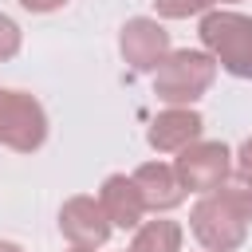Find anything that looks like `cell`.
<instances>
[{
  "label": "cell",
  "instance_id": "obj_5",
  "mask_svg": "<svg viewBox=\"0 0 252 252\" xmlns=\"http://www.w3.org/2000/svg\"><path fill=\"white\" fill-rule=\"evenodd\" d=\"M228 169H232V161H228L224 142H201V138L193 146H185L177 154V161H173V173H177L185 193L189 189L193 193H217L224 185Z\"/></svg>",
  "mask_w": 252,
  "mask_h": 252
},
{
  "label": "cell",
  "instance_id": "obj_2",
  "mask_svg": "<svg viewBox=\"0 0 252 252\" xmlns=\"http://www.w3.org/2000/svg\"><path fill=\"white\" fill-rule=\"evenodd\" d=\"M201 43L209 55L236 79H252V16L240 12H205Z\"/></svg>",
  "mask_w": 252,
  "mask_h": 252
},
{
  "label": "cell",
  "instance_id": "obj_18",
  "mask_svg": "<svg viewBox=\"0 0 252 252\" xmlns=\"http://www.w3.org/2000/svg\"><path fill=\"white\" fill-rule=\"evenodd\" d=\"M67 252H94V248H75V244H71V248H67Z\"/></svg>",
  "mask_w": 252,
  "mask_h": 252
},
{
  "label": "cell",
  "instance_id": "obj_3",
  "mask_svg": "<svg viewBox=\"0 0 252 252\" xmlns=\"http://www.w3.org/2000/svg\"><path fill=\"white\" fill-rule=\"evenodd\" d=\"M43 138H47V114L39 98L0 87V146L16 154H32L43 146Z\"/></svg>",
  "mask_w": 252,
  "mask_h": 252
},
{
  "label": "cell",
  "instance_id": "obj_4",
  "mask_svg": "<svg viewBox=\"0 0 252 252\" xmlns=\"http://www.w3.org/2000/svg\"><path fill=\"white\" fill-rule=\"evenodd\" d=\"M189 224H193V236H197L209 252H232V248H240L244 236H248V220H244L236 209H228L217 193H205V197L193 205Z\"/></svg>",
  "mask_w": 252,
  "mask_h": 252
},
{
  "label": "cell",
  "instance_id": "obj_11",
  "mask_svg": "<svg viewBox=\"0 0 252 252\" xmlns=\"http://www.w3.org/2000/svg\"><path fill=\"white\" fill-rule=\"evenodd\" d=\"M130 252H181V228L173 220H146L138 224Z\"/></svg>",
  "mask_w": 252,
  "mask_h": 252
},
{
  "label": "cell",
  "instance_id": "obj_13",
  "mask_svg": "<svg viewBox=\"0 0 252 252\" xmlns=\"http://www.w3.org/2000/svg\"><path fill=\"white\" fill-rule=\"evenodd\" d=\"M158 12L165 20H185V16H197V12H209L217 0H154Z\"/></svg>",
  "mask_w": 252,
  "mask_h": 252
},
{
  "label": "cell",
  "instance_id": "obj_10",
  "mask_svg": "<svg viewBox=\"0 0 252 252\" xmlns=\"http://www.w3.org/2000/svg\"><path fill=\"white\" fill-rule=\"evenodd\" d=\"M130 177H134V185H138V193H142V205L154 209V213L177 209V205L185 201V189H181L173 165H165V161H146V165H138Z\"/></svg>",
  "mask_w": 252,
  "mask_h": 252
},
{
  "label": "cell",
  "instance_id": "obj_17",
  "mask_svg": "<svg viewBox=\"0 0 252 252\" xmlns=\"http://www.w3.org/2000/svg\"><path fill=\"white\" fill-rule=\"evenodd\" d=\"M0 252H24L20 244H8V240H0Z\"/></svg>",
  "mask_w": 252,
  "mask_h": 252
},
{
  "label": "cell",
  "instance_id": "obj_6",
  "mask_svg": "<svg viewBox=\"0 0 252 252\" xmlns=\"http://www.w3.org/2000/svg\"><path fill=\"white\" fill-rule=\"evenodd\" d=\"M118 47H122V59H126L134 71H158L161 59L169 55V32H165L158 20L138 16V20H130V24L122 28Z\"/></svg>",
  "mask_w": 252,
  "mask_h": 252
},
{
  "label": "cell",
  "instance_id": "obj_12",
  "mask_svg": "<svg viewBox=\"0 0 252 252\" xmlns=\"http://www.w3.org/2000/svg\"><path fill=\"white\" fill-rule=\"evenodd\" d=\"M217 197L228 209H236L244 220H252V173H228L224 185L217 189Z\"/></svg>",
  "mask_w": 252,
  "mask_h": 252
},
{
  "label": "cell",
  "instance_id": "obj_8",
  "mask_svg": "<svg viewBox=\"0 0 252 252\" xmlns=\"http://www.w3.org/2000/svg\"><path fill=\"white\" fill-rule=\"evenodd\" d=\"M201 114L189 106H169L150 122V146L161 154H181L185 146H193L201 138Z\"/></svg>",
  "mask_w": 252,
  "mask_h": 252
},
{
  "label": "cell",
  "instance_id": "obj_15",
  "mask_svg": "<svg viewBox=\"0 0 252 252\" xmlns=\"http://www.w3.org/2000/svg\"><path fill=\"white\" fill-rule=\"evenodd\" d=\"M28 12H55V8H63L67 0H20Z\"/></svg>",
  "mask_w": 252,
  "mask_h": 252
},
{
  "label": "cell",
  "instance_id": "obj_1",
  "mask_svg": "<svg viewBox=\"0 0 252 252\" xmlns=\"http://www.w3.org/2000/svg\"><path fill=\"white\" fill-rule=\"evenodd\" d=\"M217 79V59L209 51H169L161 67L154 71V94L169 106H189L197 102Z\"/></svg>",
  "mask_w": 252,
  "mask_h": 252
},
{
  "label": "cell",
  "instance_id": "obj_7",
  "mask_svg": "<svg viewBox=\"0 0 252 252\" xmlns=\"http://www.w3.org/2000/svg\"><path fill=\"white\" fill-rule=\"evenodd\" d=\"M59 228L75 248H98L110 236V220L94 197H71L59 209Z\"/></svg>",
  "mask_w": 252,
  "mask_h": 252
},
{
  "label": "cell",
  "instance_id": "obj_14",
  "mask_svg": "<svg viewBox=\"0 0 252 252\" xmlns=\"http://www.w3.org/2000/svg\"><path fill=\"white\" fill-rule=\"evenodd\" d=\"M16 51H20V28H16V20H8L0 12V63L12 59Z\"/></svg>",
  "mask_w": 252,
  "mask_h": 252
},
{
  "label": "cell",
  "instance_id": "obj_9",
  "mask_svg": "<svg viewBox=\"0 0 252 252\" xmlns=\"http://www.w3.org/2000/svg\"><path fill=\"white\" fill-rule=\"evenodd\" d=\"M98 205H102L110 228H114V224H118V228H138L142 217H146L142 193H138L134 177H126V173H110V177L102 181V189H98Z\"/></svg>",
  "mask_w": 252,
  "mask_h": 252
},
{
  "label": "cell",
  "instance_id": "obj_16",
  "mask_svg": "<svg viewBox=\"0 0 252 252\" xmlns=\"http://www.w3.org/2000/svg\"><path fill=\"white\" fill-rule=\"evenodd\" d=\"M236 161H240V173H252V138L240 146V154H236Z\"/></svg>",
  "mask_w": 252,
  "mask_h": 252
}]
</instances>
